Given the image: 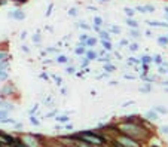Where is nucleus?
I'll return each instance as SVG.
<instances>
[{"label": "nucleus", "mask_w": 168, "mask_h": 147, "mask_svg": "<svg viewBox=\"0 0 168 147\" xmlns=\"http://www.w3.org/2000/svg\"><path fill=\"white\" fill-rule=\"evenodd\" d=\"M86 57H88V60H94L95 57H97V54H95V52H92V51H89V52L86 54Z\"/></svg>", "instance_id": "4468645a"}, {"label": "nucleus", "mask_w": 168, "mask_h": 147, "mask_svg": "<svg viewBox=\"0 0 168 147\" xmlns=\"http://www.w3.org/2000/svg\"><path fill=\"white\" fill-rule=\"evenodd\" d=\"M127 24H128V26H131L132 28H135V27H137V22H135V21H132V19H130V18L127 19Z\"/></svg>", "instance_id": "ddd939ff"}, {"label": "nucleus", "mask_w": 168, "mask_h": 147, "mask_svg": "<svg viewBox=\"0 0 168 147\" xmlns=\"http://www.w3.org/2000/svg\"><path fill=\"white\" fill-rule=\"evenodd\" d=\"M100 2H101V3H104V2H110V0H100Z\"/></svg>", "instance_id": "37998d69"}, {"label": "nucleus", "mask_w": 168, "mask_h": 147, "mask_svg": "<svg viewBox=\"0 0 168 147\" xmlns=\"http://www.w3.org/2000/svg\"><path fill=\"white\" fill-rule=\"evenodd\" d=\"M76 54H78V55L85 54V49H83V48H78V49H76Z\"/></svg>", "instance_id": "393cba45"}, {"label": "nucleus", "mask_w": 168, "mask_h": 147, "mask_svg": "<svg viewBox=\"0 0 168 147\" xmlns=\"http://www.w3.org/2000/svg\"><path fill=\"white\" fill-rule=\"evenodd\" d=\"M159 43H162V45H164V43H168V39H164V37H161V39H159Z\"/></svg>", "instance_id": "7c9ffc66"}, {"label": "nucleus", "mask_w": 168, "mask_h": 147, "mask_svg": "<svg viewBox=\"0 0 168 147\" xmlns=\"http://www.w3.org/2000/svg\"><path fill=\"white\" fill-rule=\"evenodd\" d=\"M57 120H60V122H67V120H68V116H60V117H57Z\"/></svg>", "instance_id": "412c9836"}, {"label": "nucleus", "mask_w": 168, "mask_h": 147, "mask_svg": "<svg viewBox=\"0 0 168 147\" xmlns=\"http://www.w3.org/2000/svg\"><path fill=\"white\" fill-rule=\"evenodd\" d=\"M9 16H11V18H15V19H18V21H22L24 18H26V13H24L22 11H19V9H16V11L11 12Z\"/></svg>", "instance_id": "39448f33"}, {"label": "nucleus", "mask_w": 168, "mask_h": 147, "mask_svg": "<svg viewBox=\"0 0 168 147\" xmlns=\"http://www.w3.org/2000/svg\"><path fill=\"white\" fill-rule=\"evenodd\" d=\"M101 39H104V40H109V34H107V33H104V31H101Z\"/></svg>", "instance_id": "bb28decb"}, {"label": "nucleus", "mask_w": 168, "mask_h": 147, "mask_svg": "<svg viewBox=\"0 0 168 147\" xmlns=\"http://www.w3.org/2000/svg\"><path fill=\"white\" fill-rule=\"evenodd\" d=\"M79 138H83V140H86V141L91 143V144H98V146L104 143V140H103L101 137L94 135V134H91V132H82V134L79 135Z\"/></svg>", "instance_id": "f257e3e1"}, {"label": "nucleus", "mask_w": 168, "mask_h": 147, "mask_svg": "<svg viewBox=\"0 0 168 147\" xmlns=\"http://www.w3.org/2000/svg\"><path fill=\"white\" fill-rule=\"evenodd\" d=\"M57 62H60V64H64V62H67V58H65L64 55H60V57L57 58Z\"/></svg>", "instance_id": "f8f14e48"}, {"label": "nucleus", "mask_w": 168, "mask_h": 147, "mask_svg": "<svg viewBox=\"0 0 168 147\" xmlns=\"http://www.w3.org/2000/svg\"><path fill=\"white\" fill-rule=\"evenodd\" d=\"M0 106L5 107V110H14V106L9 104V103H6V101H3V100H0Z\"/></svg>", "instance_id": "0eeeda50"}, {"label": "nucleus", "mask_w": 168, "mask_h": 147, "mask_svg": "<svg viewBox=\"0 0 168 147\" xmlns=\"http://www.w3.org/2000/svg\"><path fill=\"white\" fill-rule=\"evenodd\" d=\"M30 122H31L33 125H39V120H37L34 116H31V117H30Z\"/></svg>", "instance_id": "6ab92c4d"}, {"label": "nucleus", "mask_w": 168, "mask_h": 147, "mask_svg": "<svg viewBox=\"0 0 168 147\" xmlns=\"http://www.w3.org/2000/svg\"><path fill=\"white\" fill-rule=\"evenodd\" d=\"M94 21H95V26H97V27H100V26H101V22H103V19H101L100 16H95Z\"/></svg>", "instance_id": "2eb2a0df"}, {"label": "nucleus", "mask_w": 168, "mask_h": 147, "mask_svg": "<svg viewBox=\"0 0 168 147\" xmlns=\"http://www.w3.org/2000/svg\"><path fill=\"white\" fill-rule=\"evenodd\" d=\"M80 27H82V28H85V30H89V27L86 26V24H85V22H80Z\"/></svg>", "instance_id": "473e14b6"}, {"label": "nucleus", "mask_w": 168, "mask_h": 147, "mask_svg": "<svg viewBox=\"0 0 168 147\" xmlns=\"http://www.w3.org/2000/svg\"><path fill=\"white\" fill-rule=\"evenodd\" d=\"M18 2H21V3H26V2H27V0H18Z\"/></svg>", "instance_id": "79ce46f5"}, {"label": "nucleus", "mask_w": 168, "mask_h": 147, "mask_svg": "<svg viewBox=\"0 0 168 147\" xmlns=\"http://www.w3.org/2000/svg\"><path fill=\"white\" fill-rule=\"evenodd\" d=\"M117 141H119V143H122V144H124V146H127V147H138V144H137L134 140L128 138V137H119V138H117Z\"/></svg>", "instance_id": "7ed1b4c3"}, {"label": "nucleus", "mask_w": 168, "mask_h": 147, "mask_svg": "<svg viewBox=\"0 0 168 147\" xmlns=\"http://www.w3.org/2000/svg\"><path fill=\"white\" fill-rule=\"evenodd\" d=\"M9 67V61H2L0 62V70H6Z\"/></svg>", "instance_id": "9d476101"}, {"label": "nucleus", "mask_w": 168, "mask_h": 147, "mask_svg": "<svg viewBox=\"0 0 168 147\" xmlns=\"http://www.w3.org/2000/svg\"><path fill=\"white\" fill-rule=\"evenodd\" d=\"M167 91H168V89H167Z\"/></svg>", "instance_id": "c03bdc74"}, {"label": "nucleus", "mask_w": 168, "mask_h": 147, "mask_svg": "<svg viewBox=\"0 0 168 147\" xmlns=\"http://www.w3.org/2000/svg\"><path fill=\"white\" fill-rule=\"evenodd\" d=\"M125 12H127V15H128V16H132V15H134V11H132V9H130V8H125Z\"/></svg>", "instance_id": "aec40b11"}, {"label": "nucleus", "mask_w": 168, "mask_h": 147, "mask_svg": "<svg viewBox=\"0 0 168 147\" xmlns=\"http://www.w3.org/2000/svg\"><path fill=\"white\" fill-rule=\"evenodd\" d=\"M67 73H75V67H68L67 68Z\"/></svg>", "instance_id": "f704fd0d"}, {"label": "nucleus", "mask_w": 168, "mask_h": 147, "mask_svg": "<svg viewBox=\"0 0 168 147\" xmlns=\"http://www.w3.org/2000/svg\"><path fill=\"white\" fill-rule=\"evenodd\" d=\"M86 45H95V39H86Z\"/></svg>", "instance_id": "a878e982"}, {"label": "nucleus", "mask_w": 168, "mask_h": 147, "mask_svg": "<svg viewBox=\"0 0 168 147\" xmlns=\"http://www.w3.org/2000/svg\"><path fill=\"white\" fill-rule=\"evenodd\" d=\"M54 80H55V82H57L58 85L61 83V77H58V76H54Z\"/></svg>", "instance_id": "2f4dec72"}, {"label": "nucleus", "mask_w": 168, "mask_h": 147, "mask_svg": "<svg viewBox=\"0 0 168 147\" xmlns=\"http://www.w3.org/2000/svg\"><path fill=\"white\" fill-rule=\"evenodd\" d=\"M36 110H37V106H34V107H33V109H31V110H30V113H34V111H36Z\"/></svg>", "instance_id": "ea45409f"}, {"label": "nucleus", "mask_w": 168, "mask_h": 147, "mask_svg": "<svg viewBox=\"0 0 168 147\" xmlns=\"http://www.w3.org/2000/svg\"><path fill=\"white\" fill-rule=\"evenodd\" d=\"M14 91H15L14 85H12V83H6V85L2 88V91H0V95H2L3 98H6V97H8V95H11Z\"/></svg>", "instance_id": "20e7f679"}, {"label": "nucleus", "mask_w": 168, "mask_h": 147, "mask_svg": "<svg viewBox=\"0 0 168 147\" xmlns=\"http://www.w3.org/2000/svg\"><path fill=\"white\" fill-rule=\"evenodd\" d=\"M130 49H131V51H137V49H138V46H137L135 43H132V45L130 46Z\"/></svg>", "instance_id": "c85d7f7f"}, {"label": "nucleus", "mask_w": 168, "mask_h": 147, "mask_svg": "<svg viewBox=\"0 0 168 147\" xmlns=\"http://www.w3.org/2000/svg\"><path fill=\"white\" fill-rule=\"evenodd\" d=\"M143 62H145V64H147V62H150L152 61V58L150 57H143V60H141Z\"/></svg>", "instance_id": "b1692460"}, {"label": "nucleus", "mask_w": 168, "mask_h": 147, "mask_svg": "<svg viewBox=\"0 0 168 147\" xmlns=\"http://www.w3.org/2000/svg\"><path fill=\"white\" fill-rule=\"evenodd\" d=\"M26 36H27L26 31H22V33H21V39H26Z\"/></svg>", "instance_id": "4c0bfd02"}, {"label": "nucleus", "mask_w": 168, "mask_h": 147, "mask_svg": "<svg viewBox=\"0 0 168 147\" xmlns=\"http://www.w3.org/2000/svg\"><path fill=\"white\" fill-rule=\"evenodd\" d=\"M155 109H156V111H159V113H164V114L167 113V109H165V107H161V106H158V107H155Z\"/></svg>", "instance_id": "a211bd4d"}, {"label": "nucleus", "mask_w": 168, "mask_h": 147, "mask_svg": "<svg viewBox=\"0 0 168 147\" xmlns=\"http://www.w3.org/2000/svg\"><path fill=\"white\" fill-rule=\"evenodd\" d=\"M21 140H22V143H26L24 146H27V147H37V140H36V137H34V135H31V134H26V135H22V137H21Z\"/></svg>", "instance_id": "f03ea898"}, {"label": "nucleus", "mask_w": 168, "mask_h": 147, "mask_svg": "<svg viewBox=\"0 0 168 147\" xmlns=\"http://www.w3.org/2000/svg\"><path fill=\"white\" fill-rule=\"evenodd\" d=\"M103 45H104V48H106V49H112V48H110V42H109V40H107V42L104 40V42H103Z\"/></svg>", "instance_id": "cd10ccee"}, {"label": "nucleus", "mask_w": 168, "mask_h": 147, "mask_svg": "<svg viewBox=\"0 0 168 147\" xmlns=\"http://www.w3.org/2000/svg\"><path fill=\"white\" fill-rule=\"evenodd\" d=\"M137 11H140V12H145V11H146V8H143V6H137Z\"/></svg>", "instance_id": "c9c22d12"}, {"label": "nucleus", "mask_w": 168, "mask_h": 147, "mask_svg": "<svg viewBox=\"0 0 168 147\" xmlns=\"http://www.w3.org/2000/svg\"><path fill=\"white\" fill-rule=\"evenodd\" d=\"M68 13H70V15H71V16H76V15H78V11H76V9H75V8H71V9H70V12H68Z\"/></svg>", "instance_id": "4be33fe9"}, {"label": "nucleus", "mask_w": 168, "mask_h": 147, "mask_svg": "<svg viewBox=\"0 0 168 147\" xmlns=\"http://www.w3.org/2000/svg\"><path fill=\"white\" fill-rule=\"evenodd\" d=\"M146 11H149V12H153V11H155V8H153V6H146Z\"/></svg>", "instance_id": "72a5a7b5"}, {"label": "nucleus", "mask_w": 168, "mask_h": 147, "mask_svg": "<svg viewBox=\"0 0 168 147\" xmlns=\"http://www.w3.org/2000/svg\"><path fill=\"white\" fill-rule=\"evenodd\" d=\"M104 68H106L107 71H113V70H115V68H113V65H109V64H107V65H106Z\"/></svg>", "instance_id": "c756f323"}, {"label": "nucleus", "mask_w": 168, "mask_h": 147, "mask_svg": "<svg viewBox=\"0 0 168 147\" xmlns=\"http://www.w3.org/2000/svg\"><path fill=\"white\" fill-rule=\"evenodd\" d=\"M155 61H156V62H161V57L156 55V57H155Z\"/></svg>", "instance_id": "58836bf2"}, {"label": "nucleus", "mask_w": 168, "mask_h": 147, "mask_svg": "<svg viewBox=\"0 0 168 147\" xmlns=\"http://www.w3.org/2000/svg\"><path fill=\"white\" fill-rule=\"evenodd\" d=\"M8 117V110H0V120H3Z\"/></svg>", "instance_id": "9b49d317"}, {"label": "nucleus", "mask_w": 168, "mask_h": 147, "mask_svg": "<svg viewBox=\"0 0 168 147\" xmlns=\"http://www.w3.org/2000/svg\"><path fill=\"white\" fill-rule=\"evenodd\" d=\"M8 77H9L8 71H6V70H0V82H5V80H8Z\"/></svg>", "instance_id": "423d86ee"}, {"label": "nucleus", "mask_w": 168, "mask_h": 147, "mask_svg": "<svg viewBox=\"0 0 168 147\" xmlns=\"http://www.w3.org/2000/svg\"><path fill=\"white\" fill-rule=\"evenodd\" d=\"M162 131H164V132H167V134H168V126H162Z\"/></svg>", "instance_id": "a19ab883"}, {"label": "nucleus", "mask_w": 168, "mask_h": 147, "mask_svg": "<svg viewBox=\"0 0 168 147\" xmlns=\"http://www.w3.org/2000/svg\"><path fill=\"white\" fill-rule=\"evenodd\" d=\"M76 146H78V147H89L86 143H82V141H78V143H76Z\"/></svg>", "instance_id": "5701e85b"}, {"label": "nucleus", "mask_w": 168, "mask_h": 147, "mask_svg": "<svg viewBox=\"0 0 168 147\" xmlns=\"http://www.w3.org/2000/svg\"><path fill=\"white\" fill-rule=\"evenodd\" d=\"M40 40H42L40 34H34V36H33V42H34V43H40Z\"/></svg>", "instance_id": "f3484780"}, {"label": "nucleus", "mask_w": 168, "mask_h": 147, "mask_svg": "<svg viewBox=\"0 0 168 147\" xmlns=\"http://www.w3.org/2000/svg\"><path fill=\"white\" fill-rule=\"evenodd\" d=\"M2 124H15V120L14 119H9V117H6V119H3V120H0Z\"/></svg>", "instance_id": "dca6fc26"}, {"label": "nucleus", "mask_w": 168, "mask_h": 147, "mask_svg": "<svg viewBox=\"0 0 168 147\" xmlns=\"http://www.w3.org/2000/svg\"><path fill=\"white\" fill-rule=\"evenodd\" d=\"M86 39H88V37H86V34H82V36H80V40H83V42H86Z\"/></svg>", "instance_id": "e433bc0d"}, {"label": "nucleus", "mask_w": 168, "mask_h": 147, "mask_svg": "<svg viewBox=\"0 0 168 147\" xmlns=\"http://www.w3.org/2000/svg\"><path fill=\"white\" fill-rule=\"evenodd\" d=\"M8 60H9V55L6 52H0V62H2V61H8Z\"/></svg>", "instance_id": "1a4fd4ad"}, {"label": "nucleus", "mask_w": 168, "mask_h": 147, "mask_svg": "<svg viewBox=\"0 0 168 147\" xmlns=\"http://www.w3.org/2000/svg\"><path fill=\"white\" fill-rule=\"evenodd\" d=\"M146 117H147V119L155 120V119H158V114H156L155 111H147V113H146Z\"/></svg>", "instance_id": "6e6552de"}]
</instances>
